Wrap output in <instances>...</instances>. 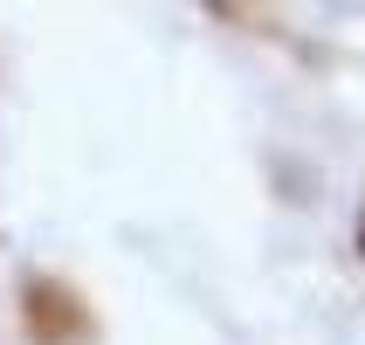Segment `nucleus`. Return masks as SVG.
Here are the masks:
<instances>
[{
  "label": "nucleus",
  "instance_id": "f257e3e1",
  "mask_svg": "<svg viewBox=\"0 0 365 345\" xmlns=\"http://www.w3.org/2000/svg\"><path fill=\"white\" fill-rule=\"evenodd\" d=\"M359 242H365V235H359Z\"/></svg>",
  "mask_w": 365,
  "mask_h": 345
}]
</instances>
